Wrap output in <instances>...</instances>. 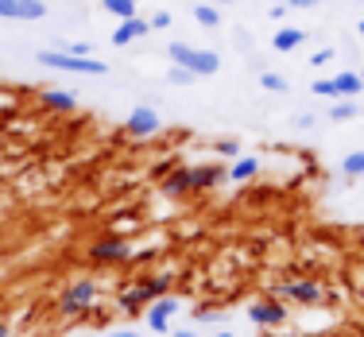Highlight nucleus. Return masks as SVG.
I'll return each mask as SVG.
<instances>
[{
  "instance_id": "23",
  "label": "nucleus",
  "mask_w": 364,
  "mask_h": 337,
  "mask_svg": "<svg viewBox=\"0 0 364 337\" xmlns=\"http://www.w3.org/2000/svg\"><path fill=\"white\" fill-rule=\"evenodd\" d=\"M213 155H221V159H240V144L237 140H218L213 144Z\"/></svg>"
},
{
  "instance_id": "29",
  "label": "nucleus",
  "mask_w": 364,
  "mask_h": 337,
  "mask_svg": "<svg viewBox=\"0 0 364 337\" xmlns=\"http://www.w3.org/2000/svg\"><path fill=\"white\" fill-rule=\"evenodd\" d=\"M287 0H272V8H267V16H272V20H287Z\"/></svg>"
},
{
  "instance_id": "19",
  "label": "nucleus",
  "mask_w": 364,
  "mask_h": 337,
  "mask_svg": "<svg viewBox=\"0 0 364 337\" xmlns=\"http://www.w3.org/2000/svg\"><path fill=\"white\" fill-rule=\"evenodd\" d=\"M101 8H105L109 16H117V20H132L136 12V0H101Z\"/></svg>"
},
{
  "instance_id": "39",
  "label": "nucleus",
  "mask_w": 364,
  "mask_h": 337,
  "mask_svg": "<svg viewBox=\"0 0 364 337\" xmlns=\"http://www.w3.org/2000/svg\"><path fill=\"white\" fill-rule=\"evenodd\" d=\"M136 4H140V0H136Z\"/></svg>"
},
{
  "instance_id": "28",
  "label": "nucleus",
  "mask_w": 364,
  "mask_h": 337,
  "mask_svg": "<svg viewBox=\"0 0 364 337\" xmlns=\"http://www.w3.org/2000/svg\"><path fill=\"white\" fill-rule=\"evenodd\" d=\"M333 55H337L333 47H322V50H314V55H310V66H329V63H333Z\"/></svg>"
},
{
  "instance_id": "8",
  "label": "nucleus",
  "mask_w": 364,
  "mask_h": 337,
  "mask_svg": "<svg viewBox=\"0 0 364 337\" xmlns=\"http://www.w3.org/2000/svg\"><path fill=\"white\" fill-rule=\"evenodd\" d=\"M159 194L171 198V202H182V198H194V171L190 167H178L171 171L167 178H159Z\"/></svg>"
},
{
  "instance_id": "15",
  "label": "nucleus",
  "mask_w": 364,
  "mask_h": 337,
  "mask_svg": "<svg viewBox=\"0 0 364 337\" xmlns=\"http://www.w3.org/2000/svg\"><path fill=\"white\" fill-rule=\"evenodd\" d=\"M302 43H306V28H275L272 47L279 50V55H291V50H299Z\"/></svg>"
},
{
  "instance_id": "2",
  "label": "nucleus",
  "mask_w": 364,
  "mask_h": 337,
  "mask_svg": "<svg viewBox=\"0 0 364 337\" xmlns=\"http://www.w3.org/2000/svg\"><path fill=\"white\" fill-rule=\"evenodd\" d=\"M267 295H275L279 302H294V306H322L326 287L318 279H310V275H302V272H287V279H275Z\"/></svg>"
},
{
  "instance_id": "16",
  "label": "nucleus",
  "mask_w": 364,
  "mask_h": 337,
  "mask_svg": "<svg viewBox=\"0 0 364 337\" xmlns=\"http://www.w3.org/2000/svg\"><path fill=\"white\" fill-rule=\"evenodd\" d=\"M259 175V159L256 155H240V159H232V167H229V183H252V178Z\"/></svg>"
},
{
  "instance_id": "6",
  "label": "nucleus",
  "mask_w": 364,
  "mask_h": 337,
  "mask_svg": "<svg viewBox=\"0 0 364 337\" xmlns=\"http://www.w3.org/2000/svg\"><path fill=\"white\" fill-rule=\"evenodd\" d=\"M248 322L259 326V330H279V326L287 322V302H279L275 295L248 302Z\"/></svg>"
},
{
  "instance_id": "4",
  "label": "nucleus",
  "mask_w": 364,
  "mask_h": 337,
  "mask_svg": "<svg viewBox=\"0 0 364 337\" xmlns=\"http://www.w3.org/2000/svg\"><path fill=\"white\" fill-rule=\"evenodd\" d=\"M167 55H171V63H175V66H186V70H190V74H198V77H213V74L221 70V55H213V50H205V47H190V43H171Z\"/></svg>"
},
{
  "instance_id": "18",
  "label": "nucleus",
  "mask_w": 364,
  "mask_h": 337,
  "mask_svg": "<svg viewBox=\"0 0 364 337\" xmlns=\"http://www.w3.org/2000/svg\"><path fill=\"white\" fill-rule=\"evenodd\" d=\"M341 175L353 178V183H357V178H364V148L345 155V159H341Z\"/></svg>"
},
{
  "instance_id": "24",
  "label": "nucleus",
  "mask_w": 364,
  "mask_h": 337,
  "mask_svg": "<svg viewBox=\"0 0 364 337\" xmlns=\"http://www.w3.org/2000/svg\"><path fill=\"white\" fill-rule=\"evenodd\" d=\"M178 167V159H175V155H171V159H159V163H155V167H151V178H155V183H159V178H167L171 175V171H175Z\"/></svg>"
},
{
  "instance_id": "25",
  "label": "nucleus",
  "mask_w": 364,
  "mask_h": 337,
  "mask_svg": "<svg viewBox=\"0 0 364 337\" xmlns=\"http://www.w3.org/2000/svg\"><path fill=\"white\" fill-rule=\"evenodd\" d=\"M82 322H90V326H97V330H105V326H109V310H101V302H97V306H93L90 314L82 318Z\"/></svg>"
},
{
  "instance_id": "12",
  "label": "nucleus",
  "mask_w": 364,
  "mask_h": 337,
  "mask_svg": "<svg viewBox=\"0 0 364 337\" xmlns=\"http://www.w3.org/2000/svg\"><path fill=\"white\" fill-rule=\"evenodd\" d=\"M151 36V23L144 20V16H132V20H120L117 31H112V47H128V43Z\"/></svg>"
},
{
  "instance_id": "13",
  "label": "nucleus",
  "mask_w": 364,
  "mask_h": 337,
  "mask_svg": "<svg viewBox=\"0 0 364 337\" xmlns=\"http://www.w3.org/2000/svg\"><path fill=\"white\" fill-rule=\"evenodd\" d=\"M140 291L147 302H159L163 295H171V287H175V272H155V275H140Z\"/></svg>"
},
{
  "instance_id": "36",
  "label": "nucleus",
  "mask_w": 364,
  "mask_h": 337,
  "mask_svg": "<svg viewBox=\"0 0 364 337\" xmlns=\"http://www.w3.org/2000/svg\"><path fill=\"white\" fill-rule=\"evenodd\" d=\"M213 337H237V333H229V330H221V333H213Z\"/></svg>"
},
{
  "instance_id": "14",
  "label": "nucleus",
  "mask_w": 364,
  "mask_h": 337,
  "mask_svg": "<svg viewBox=\"0 0 364 337\" xmlns=\"http://www.w3.org/2000/svg\"><path fill=\"white\" fill-rule=\"evenodd\" d=\"M39 105L47 112H74L77 109V97L66 90H39Z\"/></svg>"
},
{
  "instance_id": "26",
  "label": "nucleus",
  "mask_w": 364,
  "mask_h": 337,
  "mask_svg": "<svg viewBox=\"0 0 364 337\" xmlns=\"http://www.w3.org/2000/svg\"><path fill=\"white\" fill-rule=\"evenodd\" d=\"M58 50H66V55H82V58H90V55H93L90 43H58Z\"/></svg>"
},
{
  "instance_id": "10",
  "label": "nucleus",
  "mask_w": 364,
  "mask_h": 337,
  "mask_svg": "<svg viewBox=\"0 0 364 337\" xmlns=\"http://www.w3.org/2000/svg\"><path fill=\"white\" fill-rule=\"evenodd\" d=\"M47 16L43 0H0V20H20V23H36Z\"/></svg>"
},
{
  "instance_id": "32",
  "label": "nucleus",
  "mask_w": 364,
  "mask_h": 337,
  "mask_svg": "<svg viewBox=\"0 0 364 337\" xmlns=\"http://www.w3.org/2000/svg\"><path fill=\"white\" fill-rule=\"evenodd\" d=\"M322 0H287V8H318Z\"/></svg>"
},
{
  "instance_id": "7",
  "label": "nucleus",
  "mask_w": 364,
  "mask_h": 337,
  "mask_svg": "<svg viewBox=\"0 0 364 337\" xmlns=\"http://www.w3.org/2000/svg\"><path fill=\"white\" fill-rule=\"evenodd\" d=\"M159 132H163V120L151 105H136L124 117V136H132V140H151V136H159Z\"/></svg>"
},
{
  "instance_id": "9",
  "label": "nucleus",
  "mask_w": 364,
  "mask_h": 337,
  "mask_svg": "<svg viewBox=\"0 0 364 337\" xmlns=\"http://www.w3.org/2000/svg\"><path fill=\"white\" fill-rule=\"evenodd\" d=\"M178 306H182V302L175 295H163L159 302H151V306L144 310L147 330H151V333H171V318L178 314Z\"/></svg>"
},
{
  "instance_id": "33",
  "label": "nucleus",
  "mask_w": 364,
  "mask_h": 337,
  "mask_svg": "<svg viewBox=\"0 0 364 337\" xmlns=\"http://www.w3.org/2000/svg\"><path fill=\"white\" fill-rule=\"evenodd\" d=\"M0 337H12V322L8 318H0Z\"/></svg>"
},
{
  "instance_id": "21",
  "label": "nucleus",
  "mask_w": 364,
  "mask_h": 337,
  "mask_svg": "<svg viewBox=\"0 0 364 337\" xmlns=\"http://www.w3.org/2000/svg\"><path fill=\"white\" fill-rule=\"evenodd\" d=\"M259 85H264L267 93H287V90H291V85H287V77H283V74H275V70H264V74H259Z\"/></svg>"
},
{
  "instance_id": "22",
  "label": "nucleus",
  "mask_w": 364,
  "mask_h": 337,
  "mask_svg": "<svg viewBox=\"0 0 364 337\" xmlns=\"http://www.w3.org/2000/svg\"><path fill=\"white\" fill-rule=\"evenodd\" d=\"M167 82H171V85H194V82H198V74H190L186 66H175V63H171Z\"/></svg>"
},
{
  "instance_id": "34",
  "label": "nucleus",
  "mask_w": 364,
  "mask_h": 337,
  "mask_svg": "<svg viewBox=\"0 0 364 337\" xmlns=\"http://www.w3.org/2000/svg\"><path fill=\"white\" fill-rule=\"evenodd\" d=\"M105 337H144V333H132V330H117V333H105Z\"/></svg>"
},
{
  "instance_id": "35",
  "label": "nucleus",
  "mask_w": 364,
  "mask_h": 337,
  "mask_svg": "<svg viewBox=\"0 0 364 337\" xmlns=\"http://www.w3.org/2000/svg\"><path fill=\"white\" fill-rule=\"evenodd\" d=\"M171 337H198L194 330H178V333H171Z\"/></svg>"
},
{
  "instance_id": "5",
  "label": "nucleus",
  "mask_w": 364,
  "mask_h": 337,
  "mask_svg": "<svg viewBox=\"0 0 364 337\" xmlns=\"http://www.w3.org/2000/svg\"><path fill=\"white\" fill-rule=\"evenodd\" d=\"M39 66H47V70H63V74H93V77H101V74H109V66L101 63V58H82V55H66V50H58V47H47V50H39Z\"/></svg>"
},
{
  "instance_id": "38",
  "label": "nucleus",
  "mask_w": 364,
  "mask_h": 337,
  "mask_svg": "<svg viewBox=\"0 0 364 337\" xmlns=\"http://www.w3.org/2000/svg\"><path fill=\"white\" fill-rule=\"evenodd\" d=\"M360 77H364V66H360Z\"/></svg>"
},
{
  "instance_id": "17",
  "label": "nucleus",
  "mask_w": 364,
  "mask_h": 337,
  "mask_svg": "<svg viewBox=\"0 0 364 337\" xmlns=\"http://www.w3.org/2000/svg\"><path fill=\"white\" fill-rule=\"evenodd\" d=\"M357 117H360L357 101H333V105H329V120H333V124H345V120H357Z\"/></svg>"
},
{
  "instance_id": "31",
  "label": "nucleus",
  "mask_w": 364,
  "mask_h": 337,
  "mask_svg": "<svg viewBox=\"0 0 364 337\" xmlns=\"http://www.w3.org/2000/svg\"><path fill=\"white\" fill-rule=\"evenodd\" d=\"M198 318H202V322H225V310H210V306H202V310H198Z\"/></svg>"
},
{
  "instance_id": "37",
  "label": "nucleus",
  "mask_w": 364,
  "mask_h": 337,
  "mask_svg": "<svg viewBox=\"0 0 364 337\" xmlns=\"http://www.w3.org/2000/svg\"><path fill=\"white\" fill-rule=\"evenodd\" d=\"M357 36H360V39H364V20H360V23H357Z\"/></svg>"
},
{
  "instance_id": "3",
  "label": "nucleus",
  "mask_w": 364,
  "mask_h": 337,
  "mask_svg": "<svg viewBox=\"0 0 364 337\" xmlns=\"http://www.w3.org/2000/svg\"><path fill=\"white\" fill-rule=\"evenodd\" d=\"M85 260L93 267H128V260H132V240L120 237V232H105V237L90 240Z\"/></svg>"
},
{
  "instance_id": "27",
  "label": "nucleus",
  "mask_w": 364,
  "mask_h": 337,
  "mask_svg": "<svg viewBox=\"0 0 364 337\" xmlns=\"http://www.w3.org/2000/svg\"><path fill=\"white\" fill-rule=\"evenodd\" d=\"M147 23H151V31H167L171 28V12H151Z\"/></svg>"
},
{
  "instance_id": "1",
  "label": "nucleus",
  "mask_w": 364,
  "mask_h": 337,
  "mask_svg": "<svg viewBox=\"0 0 364 337\" xmlns=\"http://www.w3.org/2000/svg\"><path fill=\"white\" fill-rule=\"evenodd\" d=\"M97 302H101V283L90 279V275H77V279H70L63 291H58L55 314L63 318V322H82Z\"/></svg>"
},
{
  "instance_id": "30",
  "label": "nucleus",
  "mask_w": 364,
  "mask_h": 337,
  "mask_svg": "<svg viewBox=\"0 0 364 337\" xmlns=\"http://www.w3.org/2000/svg\"><path fill=\"white\" fill-rule=\"evenodd\" d=\"M314 112H299V117H294V128H302V132H310V128H314Z\"/></svg>"
},
{
  "instance_id": "11",
  "label": "nucleus",
  "mask_w": 364,
  "mask_h": 337,
  "mask_svg": "<svg viewBox=\"0 0 364 337\" xmlns=\"http://www.w3.org/2000/svg\"><path fill=\"white\" fill-rule=\"evenodd\" d=\"M190 171H194V194H210L229 183V167H221V163H198Z\"/></svg>"
},
{
  "instance_id": "20",
  "label": "nucleus",
  "mask_w": 364,
  "mask_h": 337,
  "mask_svg": "<svg viewBox=\"0 0 364 337\" xmlns=\"http://www.w3.org/2000/svg\"><path fill=\"white\" fill-rule=\"evenodd\" d=\"M194 20L202 23V28H218V23H221V12H218V4H210V0H202V4H194Z\"/></svg>"
}]
</instances>
